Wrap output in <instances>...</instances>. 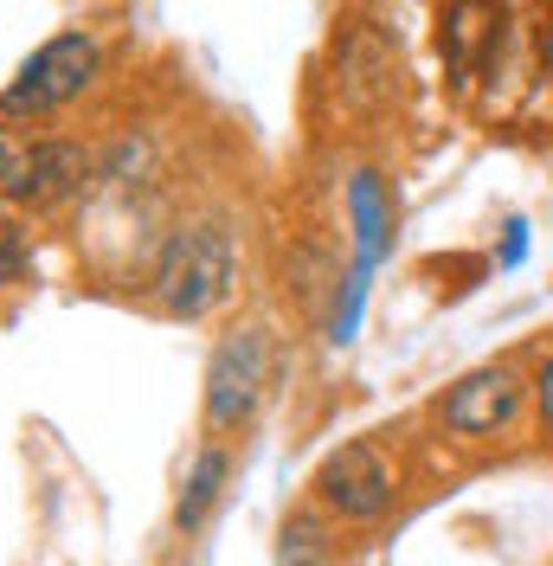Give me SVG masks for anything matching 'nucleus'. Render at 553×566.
I'll return each mask as SVG.
<instances>
[{
    "label": "nucleus",
    "mask_w": 553,
    "mask_h": 566,
    "mask_svg": "<svg viewBox=\"0 0 553 566\" xmlns=\"http://www.w3.org/2000/svg\"><path fill=\"white\" fill-rule=\"evenodd\" d=\"M239 283V239L219 212H200V219H174L155 245V264H148V296L180 322L212 316Z\"/></svg>",
    "instance_id": "nucleus-1"
},
{
    "label": "nucleus",
    "mask_w": 553,
    "mask_h": 566,
    "mask_svg": "<svg viewBox=\"0 0 553 566\" xmlns=\"http://www.w3.org/2000/svg\"><path fill=\"white\" fill-rule=\"evenodd\" d=\"M276 387V335L271 322H239L226 328L207 354V387H200V424L212 444L239 438L244 424L264 412Z\"/></svg>",
    "instance_id": "nucleus-2"
},
{
    "label": "nucleus",
    "mask_w": 553,
    "mask_h": 566,
    "mask_svg": "<svg viewBox=\"0 0 553 566\" xmlns=\"http://www.w3.org/2000/svg\"><path fill=\"white\" fill-rule=\"evenodd\" d=\"M97 77H104V39L91 33V27H65V33H52L27 65L7 77V91H0V123L52 116V109L77 104Z\"/></svg>",
    "instance_id": "nucleus-3"
},
{
    "label": "nucleus",
    "mask_w": 553,
    "mask_h": 566,
    "mask_svg": "<svg viewBox=\"0 0 553 566\" xmlns=\"http://www.w3.org/2000/svg\"><path fill=\"white\" fill-rule=\"evenodd\" d=\"M310 490H315V509L335 515V522H386L393 502H399V470L374 438H347L315 463Z\"/></svg>",
    "instance_id": "nucleus-4"
},
{
    "label": "nucleus",
    "mask_w": 553,
    "mask_h": 566,
    "mask_svg": "<svg viewBox=\"0 0 553 566\" xmlns=\"http://www.w3.org/2000/svg\"><path fill=\"white\" fill-rule=\"evenodd\" d=\"M521 399H528V380L515 367H470L457 387L438 392V424L463 444H483V438H502L509 424L521 419Z\"/></svg>",
    "instance_id": "nucleus-5"
},
{
    "label": "nucleus",
    "mask_w": 553,
    "mask_h": 566,
    "mask_svg": "<svg viewBox=\"0 0 553 566\" xmlns=\"http://www.w3.org/2000/svg\"><path fill=\"white\" fill-rule=\"evenodd\" d=\"M97 187V148L77 136H39L27 142V175H20V193L13 207H33V212H52V207H71Z\"/></svg>",
    "instance_id": "nucleus-6"
},
{
    "label": "nucleus",
    "mask_w": 553,
    "mask_h": 566,
    "mask_svg": "<svg viewBox=\"0 0 553 566\" xmlns=\"http://www.w3.org/2000/svg\"><path fill=\"white\" fill-rule=\"evenodd\" d=\"M347 277H367L380 271V258L393 251V187H386L380 168H354L347 175Z\"/></svg>",
    "instance_id": "nucleus-7"
},
{
    "label": "nucleus",
    "mask_w": 553,
    "mask_h": 566,
    "mask_svg": "<svg viewBox=\"0 0 553 566\" xmlns=\"http://www.w3.org/2000/svg\"><path fill=\"white\" fill-rule=\"evenodd\" d=\"M335 59H342V97L361 109H380L393 91H399V59H393V45H386L367 20H354L342 27L335 39Z\"/></svg>",
    "instance_id": "nucleus-8"
},
{
    "label": "nucleus",
    "mask_w": 553,
    "mask_h": 566,
    "mask_svg": "<svg viewBox=\"0 0 553 566\" xmlns=\"http://www.w3.org/2000/svg\"><path fill=\"white\" fill-rule=\"evenodd\" d=\"M232 483V444H200L187 458V476H180V495H174V534H200L207 515L219 509V495Z\"/></svg>",
    "instance_id": "nucleus-9"
},
{
    "label": "nucleus",
    "mask_w": 553,
    "mask_h": 566,
    "mask_svg": "<svg viewBox=\"0 0 553 566\" xmlns=\"http://www.w3.org/2000/svg\"><path fill=\"white\" fill-rule=\"evenodd\" d=\"M276 566H335V528L322 509H296L276 528Z\"/></svg>",
    "instance_id": "nucleus-10"
},
{
    "label": "nucleus",
    "mask_w": 553,
    "mask_h": 566,
    "mask_svg": "<svg viewBox=\"0 0 553 566\" xmlns=\"http://www.w3.org/2000/svg\"><path fill=\"white\" fill-rule=\"evenodd\" d=\"M33 277V239H27V219L13 207H0V290L7 283Z\"/></svg>",
    "instance_id": "nucleus-11"
},
{
    "label": "nucleus",
    "mask_w": 553,
    "mask_h": 566,
    "mask_svg": "<svg viewBox=\"0 0 553 566\" xmlns=\"http://www.w3.org/2000/svg\"><path fill=\"white\" fill-rule=\"evenodd\" d=\"M20 175H27V142L13 136V129H0V200L13 207V193H20Z\"/></svg>",
    "instance_id": "nucleus-12"
},
{
    "label": "nucleus",
    "mask_w": 553,
    "mask_h": 566,
    "mask_svg": "<svg viewBox=\"0 0 553 566\" xmlns=\"http://www.w3.org/2000/svg\"><path fill=\"white\" fill-rule=\"evenodd\" d=\"M528 399H534V419H541V431L553 438V348L534 360V380H528Z\"/></svg>",
    "instance_id": "nucleus-13"
},
{
    "label": "nucleus",
    "mask_w": 553,
    "mask_h": 566,
    "mask_svg": "<svg viewBox=\"0 0 553 566\" xmlns=\"http://www.w3.org/2000/svg\"><path fill=\"white\" fill-rule=\"evenodd\" d=\"M521 258H528V219H509V226H502V251H495V271H515Z\"/></svg>",
    "instance_id": "nucleus-14"
},
{
    "label": "nucleus",
    "mask_w": 553,
    "mask_h": 566,
    "mask_svg": "<svg viewBox=\"0 0 553 566\" xmlns=\"http://www.w3.org/2000/svg\"><path fill=\"white\" fill-rule=\"evenodd\" d=\"M534 52H541V65L553 71V7L541 13V20H534Z\"/></svg>",
    "instance_id": "nucleus-15"
}]
</instances>
